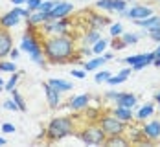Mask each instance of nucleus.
<instances>
[{"mask_svg":"<svg viewBox=\"0 0 160 147\" xmlns=\"http://www.w3.org/2000/svg\"><path fill=\"white\" fill-rule=\"evenodd\" d=\"M155 15V9L151 6H144V4H132L131 7H127L123 13H120V17H125L129 20H142V18H147V17Z\"/></svg>","mask_w":160,"mask_h":147,"instance_id":"obj_6","label":"nucleus"},{"mask_svg":"<svg viewBox=\"0 0 160 147\" xmlns=\"http://www.w3.org/2000/svg\"><path fill=\"white\" fill-rule=\"evenodd\" d=\"M0 72H8V74H13V72H18L15 61L11 59H2L0 61Z\"/></svg>","mask_w":160,"mask_h":147,"instance_id":"obj_27","label":"nucleus"},{"mask_svg":"<svg viewBox=\"0 0 160 147\" xmlns=\"http://www.w3.org/2000/svg\"><path fill=\"white\" fill-rule=\"evenodd\" d=\"M122 39H123V42H125L127 46H134V44L140 42V35L136 32H123Z\"/></svg>","mask_w":160,"mask_h":147,"instance_id":"obj_25","label":"nucleus"},{"mask_svg":"<svg viewBox=\"0 0 160 147\" xmlns=\"http://www.w3.org/2000/svg\"><path fill=\"white\" fill-rule=\"evenodd\" d=\"M136 103H138V98H136L134 94H131V92H122V96L118 98V101H116L114 105H118V107H127V109H134Z\"/></svg>","mask_w":160,"mask_h":147,"instance_id":"obj_18","label":"nucleus"},{"mask_svg":"<svg viewBox=\"0 0 160 147\" xmlns=\"http://www.w3.org/2000/svg\"><path fill=\"white\" fill-rule=\"evenodd\" d=\"M129 7V2L127 0H114V6H112V11H116L118 15L123 13L125 9Z\"/></svg>","mask_w":160,"mask_h":147,"instance_id":"obj_32","label":"nucleus"},{"mask_svg":"<svg viewBox=\"0 0 160 147\" xmlns=\"http://www.w3.org/2000/svg\"><path fill=\"white\" fill-rule=\"evenodd\" d=\"M79 48V42L66 33V35H48L42 37V51L48 65H68L74 61Z\"/></svg>","mask_w":160,"mask_h":147,"instance_id":"obj_1","label":"nucleus"},{"mask_svg":"<svg viewBox=\"0 0 160 147\" xmlns=\"http://www.w3.org/2000/svg\"><path fill=\"white\" fill-rule=\"evenodd\" d=\"M105 63H107V61H105V57H103V55H98V57L92 55V57H88V59L83 63V68H85L87 72H96V70H99Z\"/></svg>","mask_w":160,"mask_h":147,"instance_id":"obj_17","label":"nucleus"},{"mask_svg":"<svg viewBox=\"0 0 160 147\" xmlns=\"http://www.w3.org/2000/svg\"><path fill=\"white\" fill-rule=\"evenodd\" d=\"M101 30H87L85 35L81 37V44H87V46H92L94 42H98L101 39Z\"/></svg>","mask_w":160,"mask_h":147,"instance_id":"obj_21","label":"nucleus"},{"mask_svg":"<svg viewBox=\"0 0 160 147\" xmlns=\"http://www.w3.org/2000/svg\"><path fill=\"white\" fill-rule=\"evenodd\" d=\"M132 72H134V70H132V66H129V65H127L125 68H122V70H120L118 74H122V76H125V77H129V76H131Z\"/></svg>","mask_w":160,"mask_h":147,"instance_id":"obj_43","label":"nucleus"},{"mask_svg":"<svg viewBox=\"0 0 160 147\" xmlns=\"http://www.w3.org/2000/svg\"><path fill=\"white\" fill-rule=\"evenodd\" d=\"M18 79H20V72H13V74H11V77L6 81V86H4V90L11 94V92H13V90L17 88V85H18Z\"/></svg>","mask_w":160,"mask_h":147,"instance_id":"obj_26","label":"nucleus"},{"mask_svg":"<svg viewBox=\"0 0 160 147\" xmlns=\"http://www.w3.org/2000/svg\"><path fill=\"white\" fill-rule=\"evenodd\" d=\"M155 53H158L160 55V42H158V46H157V50H155Z\"/></svg>","mask_w":160,"mask_h":147,"instance_id":"obj_50","label":"nucleus"},{"mask_svg":"<svg viewBox=\"0 0 160 147\" xmlns=\"http://www.w3.org/2000/svg\"><path fill=\"white\" fill-rule=\"evenodd\" d=\"M98 123L99 127L103 129V132L107 136H118V134H125L127 131V123L118 120L112 112H105V114H99L98 118Z\"/></svg>","mask_w":160,"mask_h":147,"instance_id":"obj_5","label":"nucleus"},{"mask_svg":"<svg viewBox=\"0 0 160 147\" xmlns=\"http://www.w3.org/2000/svg\"><path fill=\"white\" fill-rule=\"evenodd\" d=\"M105 145H111V147H125V145H131L129 138L125 134H118V136H107L105 140Z\"/></svg>","mask_w":160,"mask_h":147,"instance_id":"obj_22","label":"nucleus"},{"mask_svg":"<svg viewBox=\"0 0 160 147\" xmlns=\"http://www.w3.org/2000/svg\"><path fill=\"white\" fill-rule=\"evenodd\" d=\"M153 114H155V105H153V103H145V105H142V107L138 109V112L134 114V120H136L138 123H144V121H147Z\"/></svg>","mask_w":160,"mask_h":147,"instance_id":"obj_16","label":"nucleus"},{"mask_svg":"<svg viewBox=\"0 0 160 147\" xmlns=\"http://www.w3.org/2000/svg\"><path fill=\"white\" fill-rule=\"evenodd\" d=\"M26 32L20 39V51L28 53L32 63H35L41 68H48V61L44 57V51H42V35L39 33V28L37 26H30L26 24Z\"/></svg>","mask_w":160,"mask_h":147,"instance_id":"obj_3","label":"nucleus"},{"mask_svg":"<svg viewBox=\"0 0 160 147\" xmlns=\"http://www.w3.org/2000/svg\"><path fill=\"white\" fill-rule=\"evenodd\" d=\"M2 145H6V138H4V136H0V147Z\"/></svg>","mask_w":160,"mask_h":147,"instance_id":"obj_49","label":"nucleus"},{"mask_svg":"<svg viewBox=\"0 0 160 147\" xmlns=\"http://www.w3.org/2000/svg\"><path fill=\"white\" fill-rule=\"evenodd\" d=\"M4 86H6V81H4V79H2V77H0V92H2V90H4Z\"/></svg>","mask_w":160,"mask_h":147,"instance_id":"obj_48","label":"nucleus"},{"mask_svg":"<svg viewBox=\"0 0 160 147\" xmlns=\"http://www.w3.org/2000/svg\"><path fill=\"white\" fill-rule=\"evenodd\" d=\"M157 22H160V15H151L147 17V18H142V20H134V24L138 26V28H144V30H149L151 26H155Z\"/></svg>","mask_w":160,"mask_h":147,"instance_id":"obj_23","label":"nucleus"},{"mask_svg":"<svg viewBox=\"0 0 160 147\" xmlns=\"http://www.w3.org/2000/svg\"><path fill=\"white\" fill-rule=\"evenodd\" d=\"M103 57H105V61L109 63V61L114 59V51H105V53H103Z\"/></svg>","mask_w":160,"mask_h":147,"instance_id":"obj_44","label":"nucleus"},{"mask_svg":"<svg viewBox=\"0 0 160 147\" xmlns=\"http://www.w3.org/2000/svg\"><path fill=\"white\" fill-rule=\"evenodd\" d=\"M127 79H129V77H125V76H122V74H116V76H111L107 83H109L111 86H114V85H122V83H125Z\"/></svg>","mask_w":160,"mask_h":147,"instance_id":"obj_35","label":"nucleus"},{"mask_svg":"<svg viewBox=\"0 0 160 147\" xmlns=\"http://www.w3.org/2000/svg\"><path fill=\"white\" fill-rule=\"evenodd\" d=\"M72 13H74V4L64 2V0H57V4L50 11V18L52 20H59V18H64V17H70Z\"/></svg>","mask_w":160,"mask_h":147,"instance_id":"obj_8","label":"nucleus"},{"mask_svg":"<svg viewBox=\"0 0 160 147\" xmlns=\"http://www.w3.org/2000/svg\"><path fill=\"white\" fill-rule=\"evenodd\" d=\"M112 6H114V0H98L96 2L98 9H103V11H109V13H112Z\"/></svg>","mask_w":160,"mask_h":147,"instance_id":"obj_33","label":"nucleus"},{"mask_svg":"<svg viewBox=\"0 0 160 147\" xmlns=\"http://www.w3.org/2000/svg\"><path fill=\"white\" fill-rule=\"evenodd\" d=\"M41 4H42V0H26V7L32 11H37L41 7Z\"/></svg>","mask_w":160,"mask_h":147,"instance_id":"obj_40","label":"nucleus"},{"mask_svg":"<svg viewBox=\"0 0 160 147\" xmlns=\"http://www.w3.org/2000/svg\"><path fill=\"white\" fill-rule=\"evenodd\" d=\"M90 96L88 94H79V96H74V98L68 99V103L64 105L68 110H72V112H81V110H87L88 109V105H90Z\"/></svg>","mask_w":160,"mask_h":147,"instance_id":"obj_9","label":"nucleus"},{"mask_svg":"<svg viewBox=\"0 0 160 147\" xmlns=\"http://www.w3.org/2000/svg\"><path fill=\"white\" fill-rule=\"evenodd\" d=\"M142 132H144L147 142H157V140H160V121L158 120H147V121H144Z\"/></svg>","mask_w":160,"mask_h":147,"instance_id":"obj_11","label":"nucleus"},{"mask_svg":"<svg viewBox=\"0 0 160 147\" xmlns=\"http://www.w3.org/2000/svg\"><path fill=\"white\" fill-rule=\"evenodd\" d=\"M111 48L114 50V51H120V50L127 48V44L123 42V39H122V37H118V39H112V41H111Z\"/></svg>","mask_w":160,"mask_h":147,"instance_id":"obj_34","label":"nucleus"},{"mask_svg":"<svg viewBox=\"0 0 160 147\" xmlns=\"http://www.w3.org/2000/svg\"><path fill=\"white\" fill-rule=\"evenodd\" d=\"M87 15V30H103L105 26H111V18L107 15H101V13H96V11H85Z\"/></svg>","mask_w":160,"mask_h":147,"instance_id":"obj_7","label":"nucleus"},{"mask_svg":"<svg viewBox=\"0 0 160 147\" xmlns=\"http://www.w3.org/2000/svg\"><path fill=\"white\" fill-rule=\"evenodd\" d=\"M111 112L116 116L118 120L125 121V123H131V121H134V112H132V109H127V107H118V105H114V109H112Z\"/></svg>","mask_w":160,"mask_h":147,"instance_id":"obj_15","label":"nucleus"},{"mask_svg":"<svg viewBox=\"0 0 160 147\" xmlns=\"http://www.w3.org/2000/svg\"><path fill=\"white\" fill-rule=\"evenodd\" d=\"M78 138H79L83 144H87V145H105V140H107V134L103 132V129L99 127V123L98 121H88V123H83L79 125V129H78Z\"/></svg>","mask_w":160,"mask_h":147,"instance_id":"obj_4","label":"nucleus"},{"mask_svg":"<svg viewBox=\"0 0 160 147\" xmlns=\"http://www.w3.org/2000/svg\"><path fill=\"white\" fill-rule=\"evenodd\" d=\"M87 74H88V72H87L85 68H72V72H70V76L76 77V79H85Z\"/></svg>","mask_w":160,"mask_h":147,"instance_id":"obj_39","label":"nucleus"},{"mask_svg":"<svg viewBox=\"0 0 160 147\" xmlns=\"http://www.w3.org/2000/svg\"><path fill=\"white\" fill-rule=\"evenodd\" d=\"M48 83L53 86V88H57L61 94H64V92H72L74 90V85L70 81H66V79H59V77H52V79H48Z\"/></svg>","mask_w":160,"mask_h":147,"instance_id":"obj_20","label":"nucleus"},{"mask_svg":"<svg viewBox=\"0 0 160 147\" xmlns=\"http://www.w3.org/2000/svg\"><path fill=\"white\" fill-rule=\"evenodd\" d=\"M20 57V48H11V51H9V59L11 61H17Z\"/></svg>","mask_w":160,"mask_h":147,"instance_id":"obj_42","label":"nucleus"},{"mask_svg":"<svg viewBox=\"0 0 160 147\" xmlns=\"http://www.w3.org/2000/svg\"><path fill=\"white\" fill-rule=\"evenodd\" d=\"M42 88H44V94H46V101H48L50 109H59L61 107V92L57 88H53L48 81L42 83Z\"/></svg>","mask_w":160,"mask_h":147,"instance_id":"obj_12","label":"nucleus"},{"mask_svg":"<svg viewBox=\"0 0 160 147\" xmlns=\"http://www.w3.org/2000/svg\"><path fill=\"white\" fill-rule=\"evenodd\" d=\"M158 2H160V0H158Z\"/></svg>","mask_w":160,"mask_h":147,"instance_id":"obj_52","label":"nucleus"},{"mask_svg":"<svg viewBox=\"0 0 160 147\" xmlns=\"http://www.w3.org/2000/svg\"><path fill=\"white\" fill-rule=\"evenodd\" d=\"M122 96V92H118V90H109V92H105V101H111V103H116L118 98Z\"/></svg>","mask_w":160,"mask_h":147,"instance_id":"obj_38","label":"nucleus"},{"mask_svg":"<svg viewBox=\"0 0 160 147\" xmlns=\"http://www.w3.org/2000/svg\"><path fill=\"white\" fill-rule=\"evenodd\" d=\"M147 35H149V39H153L155 42H160V22H157L155 26H151V28L147 30Z\"/></svg>","mask_w":160,"mask_h":147,"instance_id":"obj_31","label":"nucleus"},{"mask_svg":"<svg viewBox=\"0 0 160 147\" xmlns=\"http://www.w3.org/2000/svg\"><path fill=\"white\" fill-rule=\"evenodd\" d=\"M13 6H26V0H9Z\"/></svg>","mask_w":160,"mask_h":147,"instance_id":"obj_45","label":"nucleus"},{"mask_svg":"<svg viewBox=\"0 0 160 147\" xmlns=\"http://www.w3.org/2000/svg\"><path fill=\"white\" fill-rule=\"evenodd\" d=\"M46 20H50V13H44V11H39V9H37V11H33L32 17L26 20V24H30V26H37V28H39V26H42Z\"/></svg>","mask_w":160,"mask_h":147,"instance_id":"obj_19","label":"nucleus"},{"mask_svg":"<svg viewBox=\"0 0 160 147\" xmlns=\"http://www.w3.org/2000/svg\"><path fill=\"white\" fill-rule=\"evenodd\" d=\"M13 48V35L9 30L0 26V61L9 57V51Z\"/></svg>","mask_w":160,"mask_h":147,"instance_id":"obj_10","label":"nucleus"},{"mask_svg":"<svg viewBox=\"0 0 160 147\" xmlns=\"http://www.w3.org/2000/svg\"><path fill=\"white\" fill-rule=\"evenodd\" d=\"M125 136L129 138V142H131V144H145V142H147V140H145V136H144V132H142V127L132 125V121L127 123Z\"/></svg>","mask_w":160,"mask_h":147,"instance_id":"obj_14","label":"nucleus"},{"mask_svg":"<svg viewBox=\"0 0 160 147\" xmlns=\"http://www.w3.org/2000/svg\"><path fill=\"white\" fill-rule=\"evenodd\" d=\"M79 129V116H57L53 120H50V123L46 125V129L42 132V138L48 144H55L61 142L66 136L76 134Z\"/></svg>","mask_w":160,"mask_h":147,"instance_id":"obj_2","label":"nucleus"},{"mask_svg":"<svg viewBox=\"0 0 160 147\" xmlns=\"http://www.w3.org/2000/svg\"><path fill=\"white\" fill-rule=\"evenodd\" d=\"M109 44H111V41L105 39V37H101L98 42L92 44V51H94V55H103V53L107 51V48H109Z\"/></svg>","mask_w":160,"mask_h":147,"instance_id":"obj_24","label":"nucleus"},{"mask_svg":"<svg viewBox=\"0 0 160 147\" xmlns=\"http://www.w3.org/2000/svg\"><path fill=\"white\" fill-rule=\"evenodd\" d=\"M123 24L122 22H112L111 28H109V33H111V39H118V37H122L123 35Z\"/></svg>","mask_w":160,"mask_h":147,"instance_id":"obj_29","label":"nucleus"},{"mask_svg":"<svg viewBox=\"0 0 160 147\" xmlns=\"http://www.w3.org/2000/svg\"><path fill=\"white\" fill-rule=\"evenodd\" d=\"M155 103H157V105L160 107V90L157 92V94H155Z\"/></svg>","mask_w":160,"mask_h":147,"instance_id":"obj_47","label":"nucleus"},{"mask_svg":"<svg viewBox=\"0 0 160 147\" xmlns=\"http://www.w3.org/2000/svg\"><path fill=\"white\" fill-rule=\"evenodd\" d=\"M0 129H2L4 134H13V132L17 131L15 125H13V123H8V121H6V123H2V127H0Z\"/></svg>","mask_w":160,"mask_h":147,"instance_id":"obj_41","label":"nucleus"},{"mask_svg":"<svg viewBox=\"0 0 160 147\" xmlns=\"http://www.w3.org/2000/svg\"><path fill=\"white\" fill-rule=\"evenodd\" d=\"M11 98H13V101H15L17 105H18V109H20V112H26V110H28V107H26V99L22 98V94H20V92H18V90H13V92H11Z\"/></svg>","mask_w":160,"mask_h":147,"instance_id":"obj_28","label":"nucleus"},{"mask_svg":"<svg viewBox=\"0 0 160 147\" xmlns=\"http://www.w3.org/2000/svg\"><path fill=\"white\" fill-rule=\"evenodd\" d=\"M153 66H157V68H160V55H158V53L155 55V61H153Z\"/></svg>","mask_w":160,"mask_h":147,"instance_id":"obj_46","label":"nucleus"},{"mask_svg":"<svg viewBox=\"0 0 160 147\" xmlns=\"http://www.w3.org/2000/svg\"><path fill=\"white\" fill-rule=\"evenodd\" d=\"M57 4V0H42V4H41V7H39V11H44V13H50L52 11V7Z\"/></svg>","mask_w":160,"mask_h":147,"instance_id":"obj_37","label":"nucleus"},{"mask_svg":"<svg viewBox=\"0 0 160 147\" xmlns=\"http://www.w3.org/2000/svg\"><path fill=\"white\" fill-rule=\"evenodd\" d=\"M20 18H22V17L18 15L15 9H11V11H8V13L0 15V26H2V28H6V30H13L15 26L20 24Z\"/></svg>","mask_w":160,"mask_h":147,"instance_id":"obj_13","label":"nucleus"},{"mask_svg":"<svg viewBox=\"0 0 160 147\" xmlns=\"http://www.w3.org/2000/svg\"><path fill=\"white\" fill-rule=\"evenodd\" d=\"M127 2H129V4H131V2H134V0H127Z\"/></svg>","mask_w":160,"mask_h":147,"instance_id":"obj_51","label":"nucleus"},{"mask_svg":"<svg viewBox=\"0 0 160 147\" xmlns=\"http://www.w3.org/2000/svg\"><path fill=\"white\" fill-rule=\"evenodd\" d=\"M2 107H4L6 110H11V112H17V110H20V109H18V105H17L15 101H13V98L6 99V101L2 103Z\"/></svg>","mask_w":160,"mask_h":147,"instance_id":"obj_36","label":"nucleus"},{"mask_svg":"<svg viewBox=\"0 0 160 147\" xmlns=\"http://www.w3.org/2000/svg\"><path fill=\"white\" fill-rule=\"evenodd\" d=\"M111 76H112V74L109 72V70H101V68H99V72H96V76H94V81H96L98 85H101V83H107Z\"/></svg>","mask_w":160,"mask_h":147,"instance_id":"obj_30","label":"nucleus"}]
</instances>
